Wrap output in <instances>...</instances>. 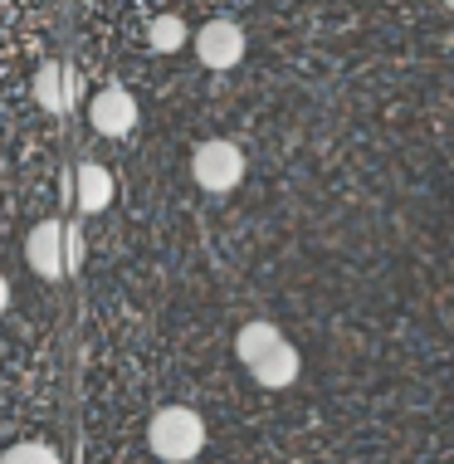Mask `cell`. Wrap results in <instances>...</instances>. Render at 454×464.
Instances as JSON below:
<instances>
[{
    "instance_id": "1",
    "label": "cell",
    "mask_w": 454,
    "mask_h": 464,
    "mask_svg": "<svg viewBox=\"0 0 454 464\" xmlns=\"http://www.w3.org/2000/svg\"><path fill=\"white\" fill-rule=\"evenodd\" d=\"M147 445L161 464H191L206 450V420L191 406H161L147 420Z\"/></svg>"
},
{
    "instance_id": "2",
    "label": "cell",
    "mask_w": 454,
    "mask_h": 464,
    "mask_svg": "<svg viewBox=\"0 0 454 464\" xmlns=\"http://www.w3.org/2000/svg\"><path fill=\"white\" fill-rule=\"evenodd\" d=\"M191 177H196L200 191H210V196L235 191V186L245 181V152H239L230 137H210V142H200L191 152Z\"/></svg>"
},
{
    "instance_id": "3",
    "label": "cell",
    "mask_w": 454,
    "mask_h": 464,
    "mask_svg": "<svg viewBox=\"0 0 454 464\" xmlns=\"http://www.w3.org/2000/svg\"><path fill=\"white\" fill-rule=\"evenodd\" d=\"M69 230L59 220H40L24 240V265H30L40 279H64L69 274Z\"/></svg>"
},
{
    "instance_id": "4",
    "label": "cell",
    "mask_w": 454,
    "mask_h": 464,
    "mask_svg": "<svg viewBox=\"0 0 454 464\" xmlns=\"http://www.w3.org/2000/svg\"><path fill=\"white\" fill-rule=\"evenodd\" d=\"M196 59L216 73L235 69L239 59H245V30H239L235 20H206L196 30Z\"/></svg>"
},
{
    "instance_id": "5",
    "label": "cell",
    "mask_w": 454,
    "mask_h": 464,
    "mask_svg": "<svg viewBox=\"0 0 454 464\" xmlns=\"http://www.w3.org/2000/svg\"><path fill=\"white\" fill-rule=\"evenodd\" d=\"M88 122H93V132H103V137H128L137 128V98L112 83V89L93 93V103H88Z\"/></svg>"
},
{
    "instance_id": "6",
    "label": "cell",
    "mask_w": 454,
    "mask_h": 464,
    "mask_svg": "<svg viewBox=\"0 0 454 464\" xmlns=\"http://www.w3.org/2000/svg\"><path fill=\"white\" fill-rule=\"evenodd\" d=\"M73 200H79L83 216H98V210L112 206V177L108 167H98V161H83L79 171H73Z\"/></svg>"
},
{
    "instance_id": "7",
    "label": "cell",
    "mask_w": 454,
    "mask_h": 464,
    "mask_svg": "<svg viewBox=\"0 0 454 464\" xmlns=\"http://www.w3.org/2000/svg\"><path fill=\"white\" fill-rule=\"evenodd\" d=\"M288 337L274 328V323H264V318H255V323H245V328L235 333V357L245 362V367H259L264 357L274 353V347H284Z\"/></svg>"
},
{
    "instance_id": "8",
    "label": "cell",
    "mask_w": 454,
    "mask_h": 464,
    "mask_svg": "<svg viewBox=\"0 0 454 464\" xmlns=\"http://www.w3.org/2000/svg\"><path fill=\"white\" fill-rule=\"evenodd\" d=\"M298 372H303V357H298V347H294V343L274 347V353L264 357L259 367H249V376H255L259 386H269V392H284V386H294V382H298Z\"/></svg>"
},
{
    "instance_id": "9",
    "label": "cell",
    "mask_w": 454,
    "mask_h": 464,
    "mask_svg": "<svg viewBox=\"0 0 454 464\" xmlns=\"http://www.w3.org/2000/svg\"><path fill=\"white\" fill-rule=\"evenodd\" d=\"M34 103L44 112H64L73 103V73L64 64H44L34 73Z\"/></svg>"
},
{
    "instance_id": "10",
    "label": "cell",
    "mask_w": 454,
    "mask_h": 464,
    "mask_svg": "<svg viewBox=\"0 0 454 464\" xmlns=\"http://www.w3.org/2000/svg\"><path fill=\"white\" fill-rule=\"evenodd\" d=\"M147 44L157 49V54H176V49L186 44V20L181 15H157L147 24Z\"/></svg>"
},
{
    "instance_id": "11",
    "label": "cell",
    "mask_w": 454,
    "mask_h": 464,
    "mask_svg": "<svg viewBox=\"0 0 454 464\" xmlns=\"http://www.w3.org/2000/svg\"><path fill=\"white\" fill-rule=\"evenodd\" d=\"M0 464H59V455L40 440H20V445H10L5 455H0Z\"/></svg>"
},
{
    "instance_id": "12",
    "label": "cell",
    "mask_w": 454,
    "mask_h": 464,
    "mask_svg": "<svg viewBox=\"0 0 454 464\" xmlns=\"http://www.w3.org/2000/svg\"><path fill=\"white\" fill-rule=\"evenodd\" d=\"M69 269H79L83 265V235H79V225H69Z\"/></svg>"
},
{
    "instance_id": "13",
    "label": "cell",
    "mask_w": 454,
    "mask_h": 464,
    "mask_svg": "<svg viewBox=\"0 0 454 464\" xmlns=\"http://www.w3.org/2000/svg\"><path fill=\"white\" fill-rule=\"evenodd\" d=\"M5 308H10V279L0 274V313H5Z\"/></svg>"
},
{
    "instance_id": "14",
    "label": "cell",
    "mask_w": 454,
    "mask_h": 464,
    "mask_svg": "<svg viewBox=\"0 0 454 464\" xmlns=\"http://www.w3.org/2000/svg\"><path fill=\"white\" fill-rule=\"evenodd\" d=\"M445 5H449V10H454V0H445Z\"/></svg>"
}]
</instances>
